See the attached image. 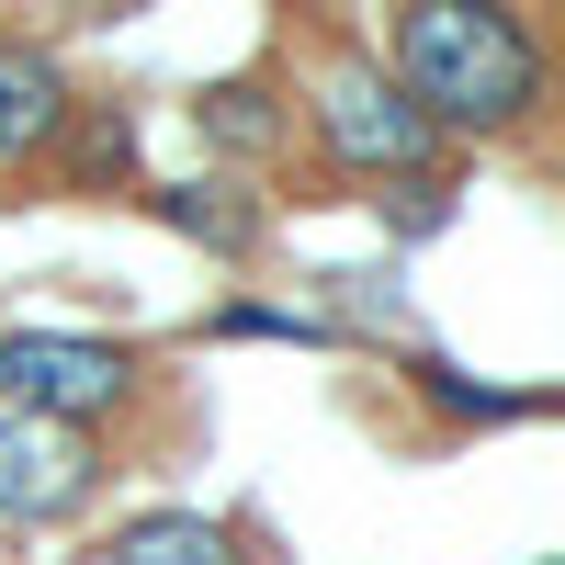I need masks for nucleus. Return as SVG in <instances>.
I'll list each match as a JSON object with an SVG mask.
<instances>
[{
	"mask_svg": "<svg viewBox=\"0 0 565 565\" xmlns=\"http://www.w3.org/2000/svg\"><path fill=\"white\" fill-rule=\"evenodd\" d=\"M396 90L418 125H521L543 90V45L521 12H463V0H418L396 12Z\"/></svg>",
	"mask_w": 565,
	"mask_h": 565,
	"instance_id": "nucleus-1",
	"label": "nucleus"
},
{
	"mask_svg": "<svg viewBox=\"0 0 565 565\" xmlns=\"http://www.w3.org/2000/svg\"><path fill=\"white\" fill-rule=\"evenodd\" d=\"M317 136H328V159L362 170V181H418L430 170V125L407 114V90L373 57H340L317 79Z\"/></svg>",
	"mask_w": 565,
	"mask_h": 565,
	"instance_id": "nucleus-2",
	"label": "nucleus"
},
{
	"mask_svg": "<svg viewBox=\"0 0 565 565\" xmlns=\"http://www.w3.org/2000/svg\"><path fill=\"white\" fill-rule=\"evenodd\" d=\"M125 351L114 340H79V328H12L0 340V396H12V418H57V430H79V418H103L125 396Z\"/></svg>",
	"mask_w": 565,
	"mask_h": 565,
	"instance_id": "nucleus-3",
	"label": "nucleus"
},
{
	"mask_svg": "<svg viewBox=\"0 0 565 565\" xmlns=\"http://www.w3.org/2000/svg\"><path fill=\"white\" fill-rule=\"evenodd\" d=\"M90 430H57V418H0V532H45L90 498Z\"/></svg>",
	"mask_w": 565,
	"mask_h": 565,
	"instance_id": "nucleus-4",
	"label": "nucleus"
},
{
	"mask_svg": "<svg viewBox=\"0 0 565 565\" xmlns=\"http://www.w3.org/2000/svg\"><path fill=\"white\" fill-rule=\"evenodd\" d=\"M57 125H68V79H57V57H34V45H0V159L57 148Z\"/></svg>",
	"mask_w": 565,
	"mask_h": 565,
	"instance_id": "nucleus-5",
	"label": "nucleus"
},
{
	"mask_svg": "<svg viewBox=\"0 0 565 565\" xmlns=\"http://www.w3.org/2000/svg\"><path fill=\"white\" fill-rule=\"evenodd\" d=\"M114 565H238V532L193 521V509H148V521L114 532Z\"/></svg>",
	"mask_w": 565,
	"mask_h": 565,
	"instance_id": "nucleus-6",
	"label": "nucleus"
},
{
	"mask_svg": "<svg viewBox=\"0 0 565 565\" xmlns=\"http://www.w3.org/2000/svg\"><path fill=\"white\" fill-rule=\"evenodd\" d=\"M204 136H215V148H238V159H260L271 148V136H282V114H271V90L260 79H226V90H204Z\"/></svg>",
	"mask_w": 565,
	"mask_h": 565,
	"instance_id": "nucleus-7",
	"label": "nucleus"
},
{
	"mask_svg": "<svg viewBox=\"0 0 565 565\" xmlns=\"http://www.w3.org/2000/svg\"><path fill=\"white\" fill-rule=\"evenodd\" d=\"M159 215L181 226V238H204V249H249V238H260V215L226 204L215 181H181V193H159Z\"/></svg>",
	"mask_w": 565,
	"mask_h": 565,
	"instance_id": "nucleus-8",
	"label": "nucleus"
},
{
	"mask_svg": "<svg viewBox=\"0 0 565 565\" xmlns=\"http://www.w3.org/2000/svg\"><path fill=\"white\" fill-rule=\"evenodd\" d=\"M418 385H430L452 418H509V407H532V396H487V385H463V373L452 362H418Z\"/></svg>",
	"mask_w": 565,
	"mask_h": 565,
	"instance_id": "nucleus-9",
	"label": "nucleus"
},
{
	"mask_svg": "<svg viewBox=\"0 0 565 565\" xmlns=\"http://www.w3.org/2000/svg\"><path fill=\"white\" fill-rule=\"evenodd\" d=\"M215 340H317V317H282V306H226Z\"/></svg>",
	"mask_w": 565,
	"mask_h": 565,
	"instance_id": "nucleus-10",
	"label": "nucleus"
},
{
	"mask_svg": "<svg viewBox=\"0 0 565 565\" xmlns=\"http://www.w3.org/2000/svg\"><path fill=\"white\" fill-rule=\"evenodd\" d=\"M396 215L418 226V238H430V226L452 215V181H441V170H418V181H396Z\"/></svg>",
	"mask_w": 565,
	"mask_h": 565,
	"instance_id": "nucleus-11",
	"label": "nucleus"
}]
</instances>
